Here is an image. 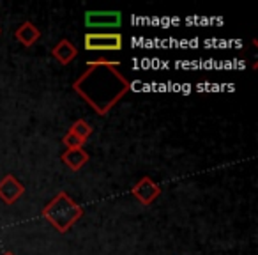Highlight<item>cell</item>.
<instances>
[{
  "label": "cell",
  "instance_id": "cell-1",
  "mask_svg": "<svg viewBox=\"0 0 258 255\" xmlns=\"http://www.w3.org/2000/svg\"><path fill=\"white\" fill-rule=\"evenodd\" d=\"M118 66L117 61L106 59L89 61L85 71L73 82V90L97 115H106L131 89V82L118 71Z\"/></svg>",
  "mask_w": 258,
  "mask_h": 255
},
{
  "label": "cell",
  "instance_id": "cell-2",
  "mask_svg": "<svg viewBox=\"0 0 258 255\" xmlns=\"http://www.w3.org/2000/svg\"><path fill=\"white\" fill-rule=\"evenodd\" d=\"M43 218L53 225L57 232L64 234L83 216L82 206H78L66 191L55 195L50 202L43 208Z\"/></svg>",
  "mask_w": 258,
  "mask_h": 255
},
{
  "label": "cell",
  "instance_id": "cell-3",
  "mask_svg": "<svg viewBox=\"0 0 258 255\" xmlns=\"http://www.w3.org/2000/svg\"><path fill=\"white\" fill-rule=\"evenodd\" d=\"M124 37L118 32H87L83 37V48L87 52H120Z\"/></svg>",
  "mask_w": 258,
  "mask_h": 255
},
{
  "label": "cell",
  "instance_id": "cell-4",
  "mask_svg": "<svg viewBox=\"0 0 258 255\" xmlns=\"http://www.w3.org/2000/svg\"><path fill=\"white\" fill-rule=\"evenodd\" d=\"M87 29H118L122 25L120 11H87Z\"/></svg>",
  "mask_w": 258,
  "mask_h": 255
},
{
  "label": "cell",
  "instance_id": "cell-5",
  "mask_svg": "<svg viewBox=\"0 0 258 255\" xmlns=\"http://www.w3.org/2000/svg\"><path fill=\"white\" fill-rule=\"evenodd\" d=\"M131 195L140 202L142 206H151L156 198L161 195V188L156 181L151 177H142L133 188H131Z\"/></svg>",
  "mask_w": 258,
  "mask_h": 255
},
{
  "label": "cell",
  "instance_id": "cell-6",
  "mask_svg": "<svg viewBox=\"0 0 258 255\" xmlns=\"http://www.w3.org/2000/svg\"><path fill=\"white\" fill-rule=\"evenodd\" d=\"M23 193H25V186L13 174H8L0 181V200L6 204H15L18 198L23 197Z\"/></svg>",
  "mask_w": 258,
  "mask_h": 255
},
{
  "label": "cell",
  "instance_id": "cell-7",
  "mask_svg": "<svg viewBox=\"0 0 258 255\" xmlns=\"http://www.w3.org/2000/svg\"><path fill=\"white\" fill-rule=\"evenodd\" d=\"M62 162L68 169H71L73 172H78L80 169L89 163V152L85 151L83 147H76V149H66L62 152Z\"/></svg>",
  "mask_w": 258,
  "mask_h": 255
},
{
  "label": "cell",
  "instance_id": "cell-8",
  "mask_svg": "<svg viewBox=\"0 0 258 255\" xmlns=\"http://www.w3.org/2000/svg\"><path fill=\"white\" fill-rule=\"evenodd\" d=\"M51 55H53L55 61L60 62L62 66H68L69 62H73L76 59L78 50H76V46L71 43V41L64 37V39H60L53 48H51Z\"/></svg>",
  "mask_w": 258,
  "mask_h": 255
},
{
  "label": "cell",
  "instance_id": "cell-9",
  "mask_svg": "<svg viewBox=\"0 0 258 255\" xmlns=\"http://www.w3.org/2000/svg\"><path fill=\"white\" fill-rule=\"evenodd\" d=\"M15 37L18 39V43H22L23 46H32L39 41L41 37V30L34 25L32 22H23L18 29L15 30Z\"/></svg>",
  "mask_w": 258,
  "mask_h": 255
},
{
  "label": "cell",
  "instance_id": "cell-10",
  "mask_svg": "<svg viewBox=\"0 0 258 255\" xmlns=\"http://www.w3.org/2000/svg\"><path fill=\"white\" fill-rule=\"evenodd\" d=\"M69 131H71L75 137H78L80 140L85 144L87 140H89V137L92 135V131H94V128L89 124V122L85 121V119H78V121H75V124L69 128Z\"/></svg>",
  "mask_w": 258,
  "mask_h": 255
},
{
  "label": "cell",
  "instance_id": "cell-11",
  "mask_svg": "<svg viewBox=\"0 0 258 255\" xmlns=\"http://www.w3.org/2000/svg\"><path fill=\"white\" fill-rule=\"evenodd\" d=\"M62 144L66 145V149H76V147H83V142L80 140L78 137H75V135L71 133V131H68V133L62 137Z\"/></svg>",
  "mask_w": 258,
  "mask_h": 255
},
{
  "label": "cell",
  "instance_id": "cell-12",
  "mask_svg": "<svg viewBox=\"0 0 258 255\" xmlns=\"http://www.w3.org/2000/svg\"><path fill=\"white\" fill-rule=\"evenodd\" d=\"M2 255H15V253H13V251H9V250H8V251H4V253H2Z\"/></svg>",
  "mask_w": 258,
  "mask_h": 255
}]
</instances>
